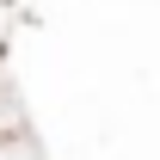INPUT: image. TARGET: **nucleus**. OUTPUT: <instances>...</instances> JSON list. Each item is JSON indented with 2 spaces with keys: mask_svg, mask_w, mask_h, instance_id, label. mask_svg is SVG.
<instances>
[{
  "mask_svg": "<svg viewBox=\"0 0 160 160\" xmlns=\"http://www.w3.org/2000/svg\"><path fill=\"white\" fill-rule=\"evenodd\" d=\"M0 160H37V148H31V136H0Z\"/></svg>",
  "mask_w": 160,
  "mask_h": 160,
  "instance_id": "nucleus-1",
  "label": "nucleus"
},
{
  "mask_svg": "<svg viewBox=\"0 0 160 160\" xmlns=\"http://www.w3.org/2000/svg\"><path fill=\"white\" fill-rule=\"evenodd\" d=\"M25 123H19V105L6 99V86H0V136H19Z\"/></svg>",
  "mask_w": 160,
  "mask_h": 160,
  "instance_id": "nucleus-2",
  "label": "nucleus"
}]
</instances>
